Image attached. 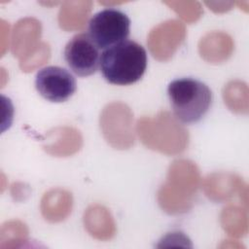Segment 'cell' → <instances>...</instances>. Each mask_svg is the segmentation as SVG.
Returning a JSON list of instances; mask_svg holds the SVG:
<instances>
[{"label":"cell","mask_w":249,"mask_h":249,"mask_svg":"<svg viewBox=\"0 0 249 249\" xmlns=\"http://www.w3.org/2000/svg\"><path fill=\"white\" fill-rule=\"evenodd\" d=\"M100 69L107 82L126 86L139 81L147 67V53L138 43L125 40L106 49L100 56Z\"/></svg>","instance_id":"obj_1"},{"label":"cell","mask_w":249,"mask_h":249,"mask_svg":"<svg viewBox=\"0 0 249 249\" xmlns=\"http://www.w3.org/2000/svg\"><path fill=\"white\" fill-rule=\"evenodd\" d=\"M199 186V172L196 165L187 160L171 163L167 178L158 191L160 206L168 214H181L193 206V199Z\"/></svg>","instance_id":"obj_2"},{"label":"cell","mask_w":249,"mask_h":249,"mask_svg":"<svg viewBox=\"0 0 249 249\" xmlns=\"http://www.w3.org/2000/svg\"><path fill=\"white\" fill-rule=\"evenodd\" d=\"M137 132L147 148L166 155L182 153L189 143L188 130L167 111L139 119Z\"/></svg>","instance_id":"obj_3"},{"label":"cell","mask_w":249,"mask_h":249,"mask_svg":"<svg viewBox=\"0 0 249 249\" xmlns=\"http://www.w3.org/2000/svg\"><path fill=\"white\" fill-rule=\"evenodd\" d=\"M167 94L175 118L184 124L198 122L208 111L212 102V92L202 82L193 78L172 81Z\"/></svg>","instance_id":"obj_4"},{"label":"cell","mask_w":249,"mask_h":249,"mask_svg":"<svg viewBox=\"0 0 249 249\" xmlns=\"http://www.w3.org/2000/svg\"><path fill=\"white\" fill-rule=\"evenodd\" d=\"M99 124L104 138L113 148L124 150L133 145V114L126 104L112 102L106 105Z\"/></svg>","instance_id":"obj_5"},{"label":"cell","mask_w":249,"mask_h":249,"mask_svg":"<svg viewBox=\"0 0 249 249\" xmlns=\"http://www.w3.org/2000/svg\"><path fill=\"white\" fill-rule=\"evenodd\" d=\"M130 20L120 10L104 9L92 16L89 22V36L98 49H108L129 35Z\"/></svg>","instance_id":"obj_6"},{"label":"cell","mask_w":249,"mask_h":249,"mask_svg":"<svg viewBox=\"0 0 249 249\" xmlns=\"http://www.w3.org/2000/svg\"><path fill=\"white\" fill-rule=\"evenodd\" d=\"M64 59L80 77L94 74L100 64L98 48L86 33L77 34L69 40L64 49Z\"/></svg>","instance_id":"obj_7"},{"label":"cell","mask_w":249,"mask_h":249,"mask_svg":"<svg viewBox=\"0 0 249 249\" xmlns=\"http://www.w3.org/2000/svg\"><path fill=\"white\" fill-rule=\"evenodd\" d=\"M35 88L45 99L51 102H64L76 91V80L66 69L47 66L38 71Z\"/></svg>","instance_id":"obj_8"},{"label":"cell","mask_w":249,"mask_h":249,"mask_svg":"<svg viewBox=\"0 0 249 249\" xmlns=\"http://www.w3.org/2000/svg\"><path fill=\"white\" fill-rule=\"evenodd\" d=\"M185 37V25L179 20L169 19L151 30L147 45L156 59L165 61L172 57Z\"/></svg>","instance_id":"obj_9"},{"label":"cell","mask_w":249,"mask_h":249,"mask_svg":"<svg viewBox=\"0 0 249 249\" xmlns=\"http://www.w3.org/2000/svg\"><path fill=\"white\" fill-rule=\"evenodd\" d=\"M202 187L206 196L213 201L229 200L238 192L240 199L245 205L247 204V185L235 174L212 173L204 179Z\"/></svg>","instance_id":"obj_10"},{"label":"cell","mask_w":249,"mask_h":249,"mask_svg":"<svg viewBox=\"0 0 249 249\" xmlns=\"http://www.w3.org/2000/svg\"><path fill=\"white\" fill-rule=\"evenodd\" d=\"M41 23L36 18H26L18 20L13 30L12 53L19 60L31 53L40 44Z\"/></svg>","instance_id":"obj_11"},{"label":"cell","mask_w":249,"mask_h":249,"mask_svg":"<svg viewBox=\"0 0 249 249\" xmlns=\"http://www.w3.org/2000/svg\"><path fill=\"white\" fill-rule=\"evenodd\" d=\"M83 144L82 135L73 127H55L46 134L43 149L55 157H68L78 152Z\"/></svg>","instance_id":"obj_12"},{"label":"cell","mask_w":249,"mask_h":249,"mask_svg":"<svg viewBox=\"0 0 249 249\" xmlns=\"http://www.w3.org/2000/svg\"><path fill=\"white\" fill-rule=\"evenodd\" d=\"M233 42L231 36L220 31L204 35L198 43L200 56L209 63H222L232 53Z\"/></svg>","instance_id":"obj_13"},{"label":"cell","mask_w":249,"mask_h":249,"mask_svg":"<svg viewBox=\"0 0 249 249\" xmlns=\"http://www.w3.org/2000/svg\"><path fill=\"white\" fill-rule=\"evenodd\" d=\"M73 204L72 195L66 190L55 188L48 191L41 200L43 217L51 222H61L68 217Z\"/></svg>","instance_id":"obj_14"},{"label":"cell","mask_w":249,"mask_h":249,"mask_svg":"<svg viewBox=\"0 0 249 249\" xmlns=\"http://www.w3.org/2000/svg\"><path fill=\"white\" fill-rule=\"evenodd\" d=\"M84 225L91 236L100 240L110 239L116 232L115 223L110 212L98 204L91 205L86 210Z\"/></svg>","instance_id":"obj_15"},{"label":"cell","mask_w":249,"mask_h":249,"mask_svg":"<svg viewBox=\"0 0 249 249\" xmlns=\"http://www.w3.org/2000/svg\"><path fill=\"white\" fill-rule=\"evenodd\" d=\"M91 4L90 1L64 2L58 14L59 26L66 31L83 29L90 13Z\"/></svg>","instance_id":"obj_16"},{"label":"cell","mask_w":249,"mask_h":249,"mask_svg":"<svg viewBox=\"0 0 249 249\" xmlns=\"http://www.w3.org/2000/svg\"><path fill=\"white\" fill-rule=\"evenodd\" d=\"M223 98L229 109L237 114L248 113V87L246 83L234 80L223 89Z\"/></svg>","instance_id":"obj_17"},{"label":"cell","mask_w":249,"mask_h":249,"mask_svg":"<svg viewBox=\"0 0 249 249\" xmlns=\"http://www.w3.org/2000/svg\"><path fill=\"white\" fill-rule=\"evenodd\" d=\"M221 224L228 234L240 237L248 231V219L245 209L235 205H230L223 209Z\"/></svg>","instance_id":"obj_18"},{"label":"cell","mask_w":249,"mask_h":249,"mask_svg":"<svg viewBox=\"0 0 249 249\" xmlns=\"http://www.w3.org/2000/svg\"><path fill=\"white\" fill-rule=\"evenodd\" d=\"M28 229L20 221H9L2 225L0 231V248L14 249L24 245L28 241Z\"/></svg>","instance_id":"obj_19"},{"label":"cell","mask_w":249,"mask_h":249,"mask_svg":"<svg viewBox=\"0 0 249 249\" xmlns=\"http://www.w3.org/2000/svg\"><path fill=\"white\" fill-rule=\"evenodd\" d=\"M51 56V50L48 44L40 43L39 46L27 56L19 60V67L23 72H31L45 64Z\"/></svg>","instance_id":"obj_20"},{"label":"cell","mask_w":249,"mask_h":249,"mask_svg":"<svg viewBox=\"0 0 249 249\" xmlns=\"http://www.w3.org/2000/svg\"><path fill=\"white\" fill-rule=\"evenodd\" d=\"M184 20L188 22L196 21L201 15V8L197 2H195L191 8H183L180 2H166Z\"/></svg>","instance_id":"obj_21"}]
</instances>
